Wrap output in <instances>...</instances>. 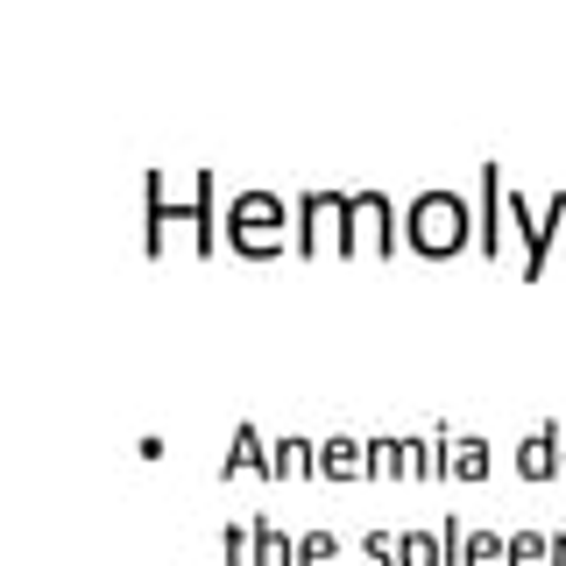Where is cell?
Returning a JSON list of instances; mask_svg holds the SVG:
<instances>
[{"label":"cell","mask_w":566,"mask_h":566,"mask_svg":"<svg viewBox=\"0 0 566 566\" xmlns=\"http://www.w3.org/2000/svg\"><path fill=\"white\" fill-rule=\"evenodd\" d=\"M403 248L424 255V262H447L460 248H474V206L460 199V191H447V185L418 191V199L403 206Z\"/></svg>","instance_id":"cell-1"},{"label":"cell","mask_w":566,"mask_h":566,"mask_svg":"<svg viewBox=\"0 0 566 566\" xmlns=\"http://www.w3.org/2000/svg\"><path fill=\"white\" fill-rule=\"evenodd\" d=\"M227 248H241V255L270 262L283 248H297V212L283 206V191H241L234 206H227Z\"/></svg>","instance_id":"cell-2"},{"label":"cell","mask_w":566,"mask_h":566,"mask_svg":"<svg viewBox=\"0 0 566 566\" xmlns=\"http://www.w3.org/2000/svg\"><path fill=\"white\" fill-rule=\"evenodd\" d=\"M297 255H354L347 248V191H297Z\"/></svg>","instance_id":"cell-3"},{"label":"cell","mask_w":566,"mask_h":566,"mask_svg":"<svg viewBox=\"0 0 566 566\" xmlns=\"http://www.w3.org/2000/svg\"><path fill=\"white\" fill-rule=\"evenodd\" d=\"M397 241H403V220H397V206H389V191H347V248L354 255L397 262Z\"/></svg>","instance_id":"cell-4"},{"label":"cell","mask_w":566,"mask_h":566,"mask_svg":"<svg viewBox=\"0 0 566 566\" xmlns=\"http://www.w3.org/2000/svg\"><path fill=\"white\" fill-rule=\"evenodd\" d=\"M503 212H510V227L524 234V276H545V255H553V241H559V227H566V191H553L545 206H531L524 191L510 185Z\"/></svg>","instance_id":"cell-5"},{"label":"cell","mask_w":566,"mask_h":566,"mask_svg":"<svg viewBox=\"0 0 566 566\" xmlns=\"http://www.w3.org/2000/svg\"><path fill=\"white\" fill-rule=\"evenodd\" d=\"M559 453H566V432L553 418L531 424V432L517 439V453H510V468L524 474V482H559Z\"/></svg>","instance_id":"cell-6"},{"label":"cell","mask_w":566,"mask_h":566,"mask_svg":"<svg viewBox=\"0 0 566 566\" xmlns=\"http://www.w3.org/2000/svg\"><path fill=\"white\" fill-rule=\"evenodd\" d=\"M503 199H510V185H503V164H482V206H474V248L495 262L503 255Z\"/></svg>","instance_id":"cell-7"},{"label":"cell","mask_w":566,"mask_h":566,"mask_svg":"<svg viewBox=\"0 0 566 566\" xmlns=\"http://www.w3.org/2000/svg\"><path fill=\"white\" fill-rule=\"evenodd\" d=\"M177 227H191L199 255H220V206H212V170H191V199L177 206Z\"/></svg>","instance_id":"cell-8"},{"label":"cell","mask_w":566,"mask_h":566,"mask_svg":"<svg viewBox=\"0 0 566 566\" xmlns=\"http://www.w3.org/2000/svg\"><path fill=\"white\" fill-rule=\"evenodd\" d=\"M361 474H368V439L354 432L318 439V482H361Z\"/></svg>","instance_id":"cell-9"},{"label":"cell","mask_w":566,"mask_h":566,"mask_svg":"<svg viewBox=\"0 0 566 566\" xmlns=\"http://www.w3.org/2000/svg\"><path fill=\"white\" fill-rule=\"evenodd\" d=\"M142 199H149V212H142V220H149V227H142V255H164V248H170V227H177V206L164 199V170H149V177H142Z\"/></svg>","instance_id":"cell-10"},{"label":"cell","mask_w":566,"mask_h":566,"mask_svg":"<svg viewBox=\"0 0 566 566\" xmlns=\"http://www.w3.org/2000/svg\"><path fill=\"white\" fill-rule=\"evenodd\" d=\"M305 474H318V439L305 432L270 439V482H305Z\"/></svg>","instance_id":"cell-11"},{"label":"cell","mask_w":566,"mask_h":566,"mask_svg":"<svg viewBox=\"0 0 566 566\" xmlns=\"http://www.w3.org/2000/svg\"><path fill=\"white\" fill-rule=\"evenodd\" d=\"M220 474H227V482H234V474H270V439H262L255 424H234V432H227Z\"/></svg>","instance_id":"cell-12"},{"label":"cell","mask_w":566,"mask_h":566,"mask_svg":"<svg viewBox=\"0 0 566 566\" xmlns=\"http://www.w3.org/2000/svg\"><path fill=\"white\" fill-rule=\"evenodd\" d=\"M447 482H489V439H482V432H460V439H453Z\"/></svg>","instance_id":"cell-13"},{"label":"cell","mask_w":566,"mask_h":566,"mask_svg":"<svg viewBox=\"0 0 566 566\" xmlns=\"http://www.w3.org/2000/svg\"><path fill=\"white\" fill-rule=\"evenodd\" d=\"M255 566H297V538L276 531V517H255Z\"/></svg>","instance_id":"cell-14"},{"label":"cell","mask_w":566,"mask_h":566,"mask_svg":"<svg viewBox=\"0 0 566 566\" xmlns=\"http://www.w3.org/2000/svg\"><path fill=\"white\" fill-rule=\"evenodd\" d=\"M220 559H227V566H255V517L220 524Z\"/></svg>","instance_id":"cell-15"},{"label":"cell","mask_w":566,"mask_h":566,"mask_svg":"<svg viewBox=\"0 0 566 566\" xmlns=\"http://www.w3.org/2000/svg\"><path fill=\"white\" fill-rule=\"evenodd\" d=\"M510 566H553V531H510Z\"/></svg>","instance_id":"cell-16"},{"label":"cell","mask_w":566,"mask_h":566,"mask_svg":"<svg viewBox=\"0 0 566 566\" xmlns=\"http://www.w3.org/2000/svg\"><path fill=\"white\" fill-rule=\"evenodd\" d=\"M397 545H403V566H447L439 531H397Z\"/></svg>","instance_id":"cell-17"},{"label":"cell","mask_w":566,"mask_h":566,"mask_svg":"<svg viewBox=\"0 0 566 566\" xmlns=\"http://www.w3.org/2000/svg\"><path fill=\"white\" fill-rule=\"evenodd\" d=\"M297 566H340V538L333 531H297Z\"/></svg>","instance_id":"cell-18"},{"label":"cell","mask_w":566,"mask_h":566,"mask_svg":"<svg viewBox=\"0 0 566 566\" xmlns=\"http://www.w3.org/2000/svg\"><path fill=\"white\" fill-rule=\"evenodd\" d=\"M468 566H510V538L503 531H468Z\"/></svg>","instance_id":"cell-19"},{"label":"cell","mask_w":566,"mask_h":566,"mask_svg":"<svg viewBox=\"0 0 566 566\" xmlns=\"http://www.w3.org/2000/svg\"><path fill=\"white\" fill-rule=\"evenodd\" d=\"M361 559H368V566H403L397 531H361Z\"/></svg>","instance_id":"cell-20"},{"label":"cell","mask_w":566,"mask_h":566,"mask_svg":"<svg viewBox=\"0 0 566 566\" xmlns=\"http://www.w3.org/2000/svg\"><path fill=\"white\" fill-rule=\"evenodd\" d=\"M553 566H566V531H553Z\"/></svg>","instance_id":"cell-21"},{"label":"cell","mask_w":566,"mask_h":566,"mask_svg":"<svg viewBox=\"0 0 566 566\" xmlns=\"http://www.w3.org/2000/svg\"><path fill=\"white\" fill-rule=\"evenodd\" d=\"M559 474H566V453H559Z\"/></svg>","instance_id":"cell-22"}]
</instances>
